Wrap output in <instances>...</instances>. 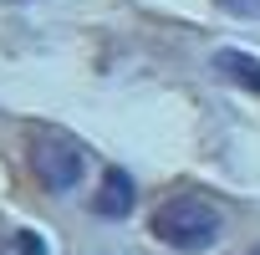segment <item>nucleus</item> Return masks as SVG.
<instances>
[{
	"label": "nucleus",
	"mask_w": 260,
	"mask_h": 255,
	"mask_svg": "<svg viewBox=\"0 0 260 255\" xmlns=\"http://www.w3.org/2000/svg\"><path fill=\"white\" fill-rule=\"evenodd\" d=\"M31 174L41 189L51 194H72L87 174V148L72 138V133H56V128H46V133H36L31 143Z\"/></svg>",
	"instance_id": "obj_2"
},
{
	"label": "nucleus",
	"mask_w": 260,
	"mask_h": 255,
	"mask_svg": "<svg viewBox=\"0 0 260 255\" xmlns=\"http://www.w3.org/2000/svg\"><path fill=\"white\" fill-rule=\"evenodd\" d=\"M214 6H224L230 16H245V21H260V0H214Z\"/></svg>",
	"instance_id": "obj_5"
},
{
	"label": "nucleus",
	"mask_w": 260,
	"mask_h": 255,
	"mask_svg": "<svg viewBox=\"0 0 260 255\" xmlns=\"http://www.w3.org/2000/svg\"><path fill=\"white\" fill-rule=\"evenodd\" d=\"M214 72H219L224 82L245 87L250 97H260V56H250V51H240V46H219V51H214Z\"/></svg>",
	"instance_id": "obj_4"
},
{
	"label": "nucleus",
	"mask_w": 260,
	"mask_h": 255,
	"mask_svg": "<svg viewBox=\"0 0 260 255\" xmlns=\"http://www.w3.org/2000/svg\"><path fill=\"white\" fill-rule=\"evenodd\" d=\"M6 6H21V0H6Z\"/></svg>",
	"instance_id": "obj_7"
},
{
	"label": "nucleus",
	"mask_w": 260,
	"mask_h": 255,
	"mask_svg": "<svg viewBox=\"0 0 260 255\" xmlns=\"http://www.w3.org/2000/svg\"><path fill=\"white\" fill-rule=\"evenodd\" d=\"M133 209H138V184H133V174H127V169H107L102 184H97V194H92V214H102V219H127Z\"/></svg>",
	"instance_id": "obj_3"
},
{
	"label": "nucleus",
	"mask_w": 260,
	"mask_h": 255,
	"mask_svg": "<svg viewBox=\"0 0 260 255\" xmlns=\"http://www.w3.org/2000/svg\"><path fill=\"white\" fill-rule=\"evenodd\" d=\"M21 255H46V245H41V235H31V230H26V235H21Z\"/></svg>",
	"instance_id": "obj_6"
},
{
	"label": "nucleus",
	"mask_w": 260,
	"mask_h": 255,
	"mask_svg": "<svg viewBox=\"0 0 260 255\" xmlns=\"http://www.w3.org/2000/svg\"><path fill=\"white\" fill-rule=\"evenodd\" d=\"M153 240L179 250V255H199L209 245H219L224 235V214L209 204V199H194V194H179V199H164L153 209Z\"/></svg>",
	"instance_id": "obj_1"
}]
</instances>
